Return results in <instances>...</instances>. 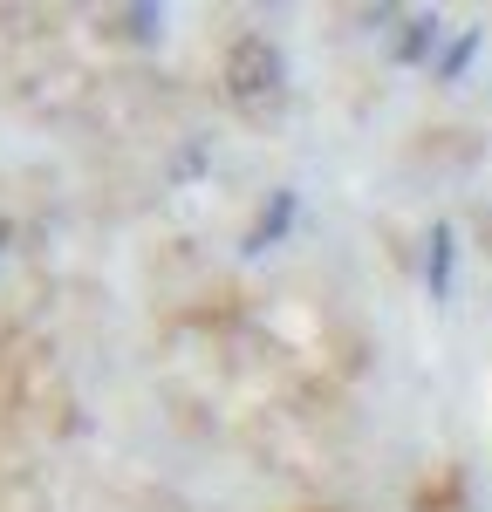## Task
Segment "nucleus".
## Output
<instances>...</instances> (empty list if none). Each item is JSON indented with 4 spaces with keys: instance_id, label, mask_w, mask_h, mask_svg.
Segmentation results:
<instances>
[{
    "instance_id": "1",
    "label": "nucleus",
    "mask_w": 492,
    "mask_h": 512,
    "mask_svg": "<svg viewBox=\"0 0 492 512\" xmlns=\"http://www.w3.org/2000/svg\"><path fill=\"white\" fill-rule=\"evenodd\" d=\"M226 103H233V117L246 123H274L287 103V55L274 48L267 35H240L226 48Z\"/></svg>"
},
{
    "instance_id": "2",
    "label": "nucleus",
    "mask_w": 492,
    "mask_h": 512,
    "mask_svg": "<svg viewBox=\"0 0 492 512\" xmlns=\"http://www.w3.org/2000/svg\"><path fill=\"white\" fill-rule=\"evenodd\" d=\"M287 226H294V192H267V205H260V219L246 226V239H240V253H267V246H281L287 239Z\"/></svg>"
},
{
    "instance_id": "3",
    "label": "nucleus",
    "mask_w": 492,
    "mask_h": 512,
    "mask_svg": "<svg viewBox=\"0 0 492 512\" xmlns=\"http://www.w3.org/2000/svg\"><path fill=\"white\" fill-rule=\"evenodd\" d=\"M451 260H458V233L438 219V226H431V253H424V287H431V301L451 294Z\"/></svg>"
},
{
    "instance_id": "4",
    "label": "nucleus",
    "mask_w": 492,
    "mask_h": 512,
    "mask_svg": "<svg viewBox=\"0 0 492 512\" xmlns=\"http://www.w3.org/2000/svg\"><path fill=\"white\" fill-rule=\"evenodd\" d=\"M438 55V14H410L404 41H397V62H431Z\"/></svg>"
},
{
    "instance_id": "5",
    "label": "nucleus",
    "mask_w": 492,
    "mask_h": 512,
    "mask_svg": "<svg viewBox=\"0 0 492 512\" xmlns=\"http://www.w3.org/2000/svg\"><path fill=\"white\" fill-rule=\"evenodd\" d=\"M479 41H486V28H465V35L451 41L445 55H438V82H458V76H465V62L479 55Z\"/></svg>"
}]
</instances>
